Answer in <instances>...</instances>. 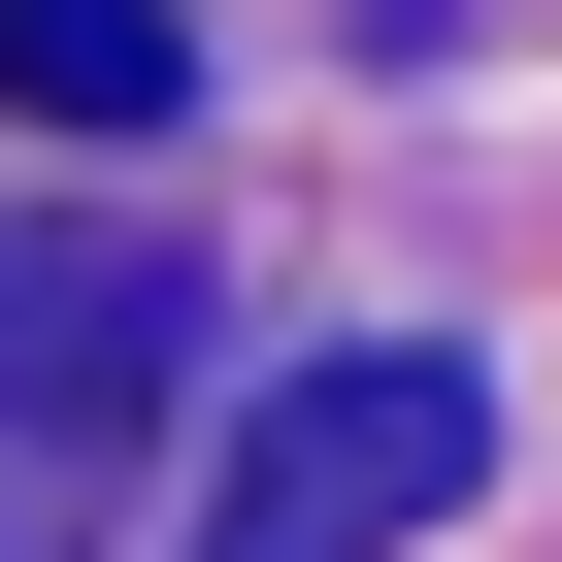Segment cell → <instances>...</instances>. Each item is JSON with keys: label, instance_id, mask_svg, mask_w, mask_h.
Instances as JSON below:
<instances>
[{"label": "cell", "instance_id": "1", "mask_svg": "<svg viewBox=\"0 0 562 562\" xmlns=\"http://www.w3.org/2000/svg\"><path fill=\"white\" fill-rule=\"evenodd\" d=\"M496 496V397L430 364V331H364V364H299V397H232V529L199 562H397V529H463Z\"/></svg>", "mask_w": 562, "mask_h": 562}, {"label": "cell", "instance_id": "2", "mask_svg": "<svg viewBox=\"0 0 562 562\" xmlns=\"http://www.w3.org/2000/svg\"><path fill=\"white\" fill-rule=\"evenodd\" d=\"M199 397V265L166 232H0V463H100Z\"/></svg>", "mask_w": 562, "mask_h": 562}, {"label": "cell", "instance_id": "3", "mask_svg": "<svg viewBox=\"0 0 562 562\" xmlns=\"http://www.w3.org/2000/svg\"><path fill=\"white\" fill-rule=\"evenodd\" d=\"M0 100H34V133H166L199 34H166V0H0Z\"/></svg>", "mask_w": 562, "mask_h": 562}, {"label": "cell", "instance_id": "4", "mask_svg": "<svg viewBox=\"0 0 562 562\" xmlns=\"http://www.w3.org/2000/svg\"><path fill=\"white\" fill-rule=\"evenodd\" d=\"M0 562H34V529H0Z\"/></svg>", "mask_w": 562, "mask_h": 562}]
</instances>
